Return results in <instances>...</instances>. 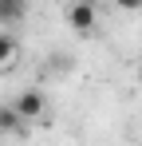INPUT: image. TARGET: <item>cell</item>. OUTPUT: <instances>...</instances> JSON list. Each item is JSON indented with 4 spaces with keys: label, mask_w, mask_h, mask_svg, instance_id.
Returning <instances> with one entry per match:
<instances>
[{
    "label": "cell",
    "mask_w": 142,
    "mask_h": 146,
    "mask_svg": "<svg viewBox=\"0 0 142 146\" xmlns=\"http://www.w3.org/2000/svg\"><path fill=\"white\" fill-rule=\"evenodd\" d=\"M118 8H126V12H134V8H142V0H115Z\"/></svg>",
    "instance_id": "8992f818"
},
{
    "label": "cell",
    "mask_w": 142,
    "mask_h": 146,
    "mask_svg": "<svg viewBox=\"0 0 142 146\" xmlns=\"http://www.w3.org/2000/svg\"><path fill=\"white\" fill-rule=\"evenodd\" d=\"M44 107H47V99H44V91H24L16 103H12V111L20 115L24 122H36L40 115H44Z\"/></svg>",
    "instance_id": "6da1fadb"
},
{
    "label": "cell",
    "mask_w": 142,
    "mask_h": 146,
    "mask_svg": "<svg viewBox=\"0 0 142 146\" xmlns=\"http://www.w3.org/2000/svg\"><path fill=\"white\" fill-rule=\"evenodd\" d=\"M28 16V0H0V28H12Z\"/></svg>",
    "instance_id": "3957f363"
},
{
    "label": "cell",
    "mask_w": 142,
    "mask_h": 146,
    "mask_svg": "<svg viewBox=\"0 0 142 146\" xmlns=\"http://www.w3.org/2000/svg\"><path fill=\"white\" fill-rule=\"evenodd\" d=\"M12 59H16V40L8 32H0V67H8Z\"/></svg>",
    "instance_id": "277c9868"
},
{
    "label": "cell",
    "mask_w": 142,
    "mask_h": 146,
    "mask_svg": "<svg viewBox=\"0 0 142 146\" xmlns=\"http://www.w3.org/2000/svg\"><path fill=\"white\" fill-rule=\"evenodd\" d=\"M67 24L75 28V32H91L95 28V4L91 0H75L67 8Z\"/></svg>",
    "instance_id": "7a4b0ae2"
},
{
    "label": "cell",
    "mask_w": 142,
    "mask_h": 146,
    "mask_svg": "<svg viewBox=\"0 0 142 146\" xmlns=\"http://www.w3.org/2000/svg\"><path fill=\"white\" fill-rule=\"evenodd\" d=\"M0 130H24V119L12 107H0Z\"/></svg>",
    "instance_id": "5b68a950"
}]
</instances>
